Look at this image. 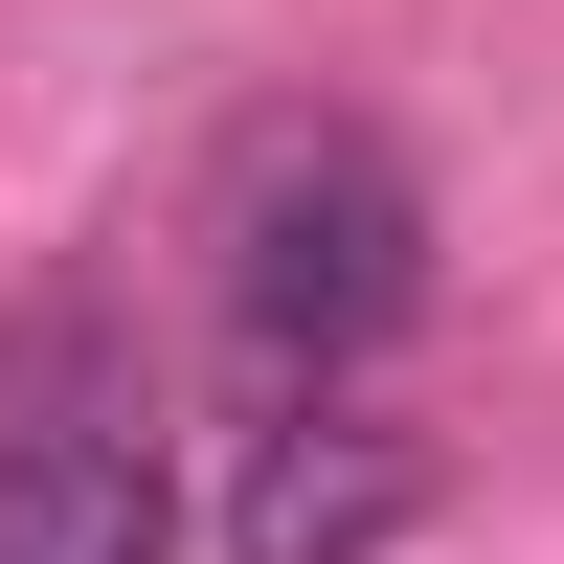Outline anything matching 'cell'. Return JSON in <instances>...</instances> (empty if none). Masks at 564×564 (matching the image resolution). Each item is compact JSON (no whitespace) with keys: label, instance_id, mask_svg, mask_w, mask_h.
Segmentation results:
<instances>
[{"label":"cell","instance_id":"1","mask_svg":"<svg viewBox=\"0 0 564 564\" xmlns=\"http://www.w3.org/2000/svg\"><path fill=\"white\" fill-rule=\"evenodd\" d=\"M406 316H430V181L361 113H271L249 159H226V339L316 406V384H361Z\"/></svg>","mask_w":564,"mask_h":564},{"label":"cell","instance_id":"2","mask_svg":"<svg viewBox=\"0 0 564 564\" xmlns=\"http://www.w3.org/2000/svg\"><path fill=\"white\" fill-rule=\"evenodd\" d=\"M159 542H181V475H159L135 361L23 339L0 361V564H159Z\"/></svg>","mask_w":564,"mask_h":564},{"label":"cell","instance_id":"3","mask_svg":"<svg viewBox=\"0 0 564 564\" xmlns=\"http://www.w3.org/2000/svg\"><path fill=\"white\" fill-rule=\"evenodd\" d=\"M406 520H430V452L384 430V406H271L249 430V475H226V564H384Z\"/></svg>","mask_w":564,"mask_h":564}]
</instances>
